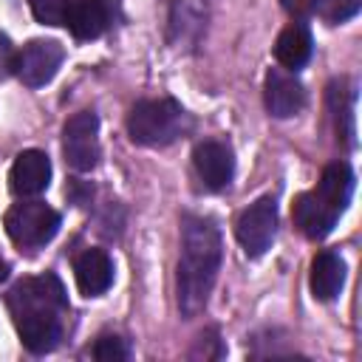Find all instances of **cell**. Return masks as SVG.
Masks as SVG:
<instances>
[{
	"mask_svg": "<svg viewBox=\"0 0 362 362\" xmlns=\"http://www.w3.org/2000/svg\"><path fill=\"white\" fill-rule=\"evenodd\" d=\"M274 232H277V204L272 195H263L255 204H249L235 223L238 243L249 257L266 255V249L274 240Z\"/></svg>",
	"mask_w": 362,
	"mask_h": 362,
	"instance_id": "52a82bcc",
	"label": "cell"
},
{
	"mask_svg": "<svg viewBox=\"0 0 362 362\" xmlns=\"http://www.w3.org/2000/svg\"><path fill=\"white\" fill-rule=\"evenodd\" d=\"M308 283H311V291H314L317 300H322V303L337 300V294L342 291V283H345V260L331 249L320 252L311 260Z\"/></svg>",
	"mask_w": 362,
	"mask_h": 362,
	"instance_id": "5bb4252c",
	"label": "cell"
},
{
	"mask_svg": "<svg viewBox=\"0 0 362 362\" xmlns=\"http://www.w3.org/2000/svg\"><path fill=\"white\" fill-rule=\"evenodd\" d=\"M68 305L65 288L57 274H40L20 280L8 294V311L20 342L31 354H48L57 348L62 325L59 311Z\"/></svg>",
	"mask_w": 362,
	"mask_h": 362,
	"instance_id": "7a4b0ae2",
	"label": "cell"
},
{
	"mask_svg": "<svg viewBox=\"0 0 362 362\" xmlns=\"http://www.w3.org/2000/svg\"><path fill=\"white\" fill-rule=\"evenodd\" d=\"M74 277L85 297H99L113 283V260L102 249H85L74 260Z\"/></svg>",
	"mask_w": 362,
	"mask_h": 362,
	"instance_id": "4fadbf2b",
	"label": "cell"
},
{
	"mask_svg": "<svg viewBox=\"0 0 362 362\" xmlns=\"http://www.w3.org/2000/svg\"><path fill=\"white\" fill-rule=\"evenodd\" d=\"M130 356V348L119 337H99L93 345V359L99 362H124Z\"/></svg>",
	"mask_w": 362,
	"mask_h": 362,
	"instance_id": "d6986e66",
	"label": "cell"
},
{
	"mask_svg": "<svg viewBox=\"0 0 362 362\" xmlns=\"http://www.w3.org/2000/svg\"><path fill=\"white\" fill-rule=\"evenodd\" d=\"M192 164L209 189H223L235 175V156L223 141H201L192 153Z\"/></svg>",
	"mask_w": 362,
	"mask_h": 362,
	"instance_id": "8fae6325",
	"label": "cell"
},
{
	"mask_svg": "<svg viewBox=\"0 0 362 362\" xmlns=\"http://www.w3.org/2000/svg\"><path fill=\"white\" fill-rule=\"evenodd\" d=\"M76 0H31V11L45 25H62Z\"/></svg>",
	"mask_w": 362,
	"mask_h": 362,
	"instance_id": "e0dca14e",
	"label": "cell"
},
{
	"mask_svg": "<svg viewBox=\"0 0 362 362\" xmlns=\"http://www.w3.org/2000/svg\"><path fill=\"white\" fill-rule=\"evenodd\" d=\"M187 130V113L175 99H141L127 116V133L136 144L164 147Z\"/></svg>",
	"mask_w": 362,
	"mask_h": 362,
	"instance_id": "277c9868",
	"label": "cell"
},
{
	"mask_svg": "<svg viewBox=\"0 0 362 362\" xmlns=\"http://www.w3.org/2000/svg\"><path fill=\"white\" fill-rule=\"evenodd\" d=\"M62 153L68 167L76 173H88L99 164V119L93 110H82L65 122Z\"/></svg>",
	"mask_w": 362,
	"mask_h": 362,
	"instance_id": "8992f818",
	"label": "cell"
},
{
	"mask_svg": "<svg viewBox=\"0 0 362 362\" xmlns=\"http://www.w3.org/2000/svg\"><path fill=\"white\" fill-rule=\"evenodd\" d=\"M8 181H11V192L14 195H40L48 181H51V161L42 150H23L14 164H11V173H8Z\"/></svg>",
	"mask_w": 362,
	"mask_h": 362,
	"instance_id": "7c38bea8",
	"label": "cell"
},
{
	"mask_svg": "<svg viewBox=\"0 0 362 362\" xmlns=\"http://www.w3.org/2000/svg\"><path fill=\"white\" fill-rule=\"evenodd\" d=\"M6 274H8V263H6L3 255H0V280H6Z\"/></svg>",
	"mask_w": 362,
	"mask_h": 362,
	"instance_id": "44dd1931",
	"label": "cell"
},
{
	"mask_svg": "<svg viewBox=\"0 0 362 362\" xmlns=\"http://www.w3.org/2000/svg\"><path fill=\"white\" fill-rule=\"evenodd\" d=\"M354 192V173L345 161H334L322 170L317 187L311 192H303L294 201V226L311 238V240H322L339 221V215L345 212L348 201Z\"/></svg>",
	"mask_w": 362,
	"mask_h": 362,
	"instance_id": "3957f363",
	"label": "cell"
},
{
	"mask_svg": "<svg viewBox=\"0 0 362 362\" xmlns=\"http://www.w3.org/2000/svg\"><path fill=\"white\" fill-rule=\"evenodd\" d=\"M62 45L54 40H31L28 45H23V51L14 54V71L23 79V85L28 88H40L45 82L54 79V74L62 65Z\"/></svg>",
	"mask_w": 362,
	"mask_h": 362,
	"instance_id": "ba28073f",
	"label": "cell"
},
{
	"mask_svg": "<svg viewBox=\"0 0 362 362\" xmlns=\"http://www.w3.org/2000/svg\"><path fill=\"white\" fill-rule=\"evenodd\" d=\"M280 3L291 17H308L317 8V0H280Z\"/></svg>",
	"mask_w": 362,
	"mask_h": 362,
	"instance_id": "ffe728a7",
	"label": "cell"
},
{
	"mask_svg": "<svg viewBox=\"0 0 362 362\" xmlns=\"http://www.w3.org/2000/svg\"><path fill=\"white\" fill-rule=\"evenodd\" d=\"M263 96H266V110L277 119H288V116L300 113L305 105V90H303L300 79L283 68H272L266 74Z\"/></svg>",
	"mask_w": 362,
	"mask_h": 362,
	"instance_id": "9c48e42d",
	"label": "cell"
},
{
	"mask_svg": "<svg viewBox=\"0 0 362 362\" xmlns=\"http://www.w3.org/2000/svg\"><path fill=\"white\" fill-rule=\"evenodd\" d=\"M221 257L223 243L218 223L212 218L187 215L178 257V308L184 317H195L198 311H204L221 272Z\"/></svg>",
	"mask_w": 362,
	"mask_h": 362,
	"instance_id": "6da1fadb",
	"label": "cell"
},
{
	"mask_svg": "<svg viewBox=\"0 0 362 362\" xmlns=\"http://www.w3.org/2000/svg\"><path fill=\"white\" fill-rule=\"evenodd\" d=\"M116 8V0H76L65 23L76 40H96L113 25Z\"/></svg>",
	"mask_w": 362,
	"mask_h": 362,
	"instance_id": "30bf717a",
	"label": "cell"
},
{
	"mask_svg": "<svg viewBox=\"0 0 362 362\" xmlns=\"http://www.w3.org/2000/svg\"><path fill=\"white\" fill-rule=\"evenodd\" d=\"M274 57L288 71L303 68L308 62V57H311V34H308V28L300 25V23L283 28L277 42H274Z\"/></svg>",
	"mask_w": 362,
	"mask_h": 362,
	"instance_id": "9a60e30c",
	"label": "cell"
},
{
	"mask_svg": "<svg viewBox=\"0 0 362 362\" xmlns=\"http://www.w3.org/2000/svg\"><path fill=\"white\" fill-rule=\"evenodd\" d=\"M6 232L23 249H40L59 232V212L40 201L14 204L6 212Z\"/></svg>",
	"mask_w": 362,
	"mask_h": 362,
	"instance_id": "5b68a950",
	"label": "cell"
},
{
	"mask_svg": "<svg viewBox=\"0 0 362 362\" xmlns=\"http://www.w3.org/2000/svg\"><path fill=\"white\" fill-rule=\"evenodd\" d=\"M359 6H362V0H317V8L322 14V20L331 23V25L351 20L359 11Z\"/></svg>",
	"mask_w": 362,
	"mask_h": 362,
	"instance_id": "ac0fdd59",
	"label": "cell"
},
{
	"mask_svg": "<svg viewBox=\"0 0 362 362\" xmlns=\"http://www.w3.org/2000/svg\"><path fill=\"white\" fill-rule=\"evenodd\" d=\"M328 102L334 110L337 133L345 139V144H354V93L345 88V82H334L328 88Z\"/></svg>",
	"mask_w": 362,
	"mask_h": 362,
	"instance_id": "2e32d148",
	"label": "cell"
}]
</instances>
